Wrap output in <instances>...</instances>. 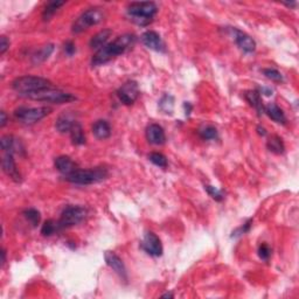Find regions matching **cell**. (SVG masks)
Masks as SVG:
<instances>
[{"label": "cell", "mask_w": 299, "mask_h": 299, "mask_svg": "<svg viewBox=\"0 0 299 299\" xmlns=\"http://www.w3.org/2000/svg\"><path fill=\"white\" fill-rule=\"evenodd\" d=\"M134 43H136V35L130 33L120 35L112 43H107L104 47L96 51L91 59V64L97 67L110 62L112 59L130 50L134 46Z\"/></svg>", "instance_id": "cell-1"}, {"label": "cell", "mask_w": 299, "mask_h": 299, "mask_svg": "<svg viewBox=\"0 0 299 299\" xmlns=\"http://www.w3.org/2000/svg\"><path fill=\"white\" fill-rule=\"evenodd\" d=\"M12 88L14 89L19 95L25 97V96L41 91V90L54 88V85L49 80L43 79V77L26 75L17 77V79L12 82Z\"/></svg>", "instance_id": "cell-2"}, {"label": "cell", "mask_w": 299, "mask_h": 299, "mask_svg": "<svg viewBox=\"0 0 299 299\" xmlns=\"http://www.w3.org/2000/svg\"><path fill=\"white\" fill-rule=\"evenodd\" d=\"M157 12H158V7L152 1L131 2L127 7L128 17L139 26L150 25L156 17Z\"/></svg>", "instance_id": "cell-3"}, {"label": "cell", "mask_w": 299, "mask_h": 299, "mask_svg": "<svg viewBox=\"0 0 299 299\" xmlns=\"http://www.w3.org/2000/svg\"><path fill=\"white\" fill-rule=\"evenodd\" d=\"M108 175L109 172L105 167L99 166L88 170H82L79 167L72 174L64 176V179L75 185H92L105 180Z\"/></svg>", "instance_id": "cell-4"}, {"label": "cell", "mask_w": 299, "mask_h": 299, "mask_svg": "<svg viewBox=\"0 0 299 299\" xmlns=\"http://www.w3.org/2000/svg\"><path fill=\"white\" fill-rule=\"evenodd\" d=\"M26 98L33 99L38 102L51 103V104H63V103H70L76 101V97L69 92H64L62 90L54 88L44 89L41 91L34 92V94L25 96Z\"/></svg>", "instance_id": "cell-5"}, {"label": "cell", "mask_w": 299, "mask_h": 299, "mask_svg": "<svg viewBox=\"0 0 299 299\" xmlns=\"http://www.w3.org/2000/svg\"><path fill=\"white\" fill-rule=\"evenodd\" d=\"M104 17L105 14L104 12L102 11V8L94 7L86 9V11L83 12L73 24V33L80 34L82 33V32L89 30L92 26L101 24V22L104 20Z\"/></svg>", "instance_id": "cell-6"}, {"label": "cell", "mask_w": 299, "mask_h": 299, "mask_svg": "<svg viewBox=\"0 0 299 299\" xmlns=\"http://www.w3.org/2000/svg\"><path fill=\"white\" fill-rule=\"evenodd\" d=\"M53 111L49 107H39V108H27V107H20L17 110L13 112L15 121L19 123L31 125L35 124L44 117H47L50 112Z\"/></svg>", "instance_id": "cell-7"}, {"label": "cell", "mask_w": 299, "mask_h": 299, "mask_svg": "<svg viewBox=\"0 0 299 299\" xmlns=\"http://www.w3.org/2000/svg\"><path fill=\"white\" fill-rule=\"evenodd\" d=\"M86 214H88V212L81 206H67L61 214L60 220L57 221L59 230L81 223L86 217Z\"/></svg>", "instance_id": "cell-8"}, {"label": "cell", "mask_w": 299, "mask_h": 299, "mask_svg": "<svg viewBox=\"0 0 299 299\" xmlns=\"http://www.w3.org/2000/svg\"><path fill=\"white\" fill-rule=\"evenodd\" d=\"M140 91L136 81L125 82L120 89L117 90V96L120 101L125 105H131L139 97Z\"/></svg>", "instance_id": "cell-9"}, {"label": "cell", "mask_w": 299, "mask_h": 299, "mask_svg": "<svg viewBox=\"0 0 299 299\" xmlns=\"http://www.w3.org/2000/svg\"><path fill=\"white\" fill-rule=\"evenodd\" d=\"M141 248L150 256L159 257L163 255V244L162 241L152 231H147L141 242Z\"/></svg>", "instance_id": "cell-10"}, {"label": "cell", "mask_w": 299, "mask_h": 299, "mask_svg": "<svg viewBox=\"0 0 299 299\" xmlns=\"http://www.w3.org/2000/svg\"><path fill=\"white\" fill-rule=\"evenodd\" d=\"M231 37L235 40V43L242 49L244 53H253L256 49L255 40L244 32L237 30V28H229Z\"/></svg>", "instance_id": "cell-11"}, {"label": "cell", "mask_w": 299, "mask_h": 299, "mask_svg": "<svg viewBox=\"0 0 299 299\" xmlns=\"http://www.w3.org/2000/svg\"><path fill=\"white\" fill-rule=\"evenodd\" d=\"M104 259L107 262L108 266L114 270V271L120 276L121 279L127 282L128 281V272H127V268H125L123 261L117 254L114 252H107L104 254Z\"/></svg>", "instance_id": "cell-12"}, {"label": "cell", "mask_w": 299, "mask_h": 299, "mask_svg": "<svg viewBox=\"0 0 299 299\" xmlns=\"http://www.w3.org/2000/svg\"><path fill=\"white\" fill-rule=\"evenodd\" d=\"M141 43L149 48V49L156 50V51H165V43H164L163 39L160 35L154 31H146L145 33L141 35Z\"/></svg>", "instance_id": "cell-13"}, {"label": "cell", "mask_w": 299, "mask_h": 299, "mask_svg": "<svg viewBox=\"0 0 299 299\" xmlns=\"http://www.w3.org/2000/svg\"><path fill=\"white\" fill-rule=\"evenodd\" d=\"M1 167L2 171L12 180H14L15 182L21 181V174L17 169V164H15L14 157H13L12 153H5V156L1 159Z\"/></svg>", "instance_id": "cell-14"}, {"label": "cell", "mask_w": 299, "mask_h": 299, "mask_svg": "<svg viewBox=\"0 0 299 299\" xmlns=\"http://www.w3.org/2000/svg\"><path fill=\"white\" fill-rule=\"evenodd\" d=\"M146 138L150 144L163 145L166 141V134L164 128L159 124H150L146 128Z\"/></svg>", "instance_id": "cell-15"}, {"label": "cell", "mask_w": 299, "mask_h": 299, "mask_svg": "<svg viewBox=\"0 0 299 299\" xmlns=\"http://www.w3.org/2000/svg\"><path fill=\"white\" fill-rule=\"evenodd\" d=\"M55 169L59 171L61 174H63L64 176L72 174L73 172H75L79 166L77 164L72 160V158H69L68 156H60L55 159Z\"/></svg>", "instance_id": "cell-16"}, {"label": "cell", "mask_w": 299, "mask_h": 299, "mask_svg": "<svg viewBox=\"0 0 299 299\" xmlns=\"http://www.w3.org/2000/svg\"><path fill=\"white\" fill-rule=\"evenodd\" d=\"M76 123L77 122L75 115L72 114V112H63V114H61L59 117H57L55 128L60 133H66L70 132V130H72L73 127Z\"/></svg>", "instance_id": "cell-17"}, {"label": "cell", "mask_w": 299, "mask_h": 299, "mask_svg": "<svg viewBox=\"0 0 299 299\" xmlns=\"http://www.w3.org/2000/svg\"><path fill=\"white\" fill-rule=\"evenodd\" d=\"M0 146H1V150L4 151L5 153H19L20 151L24 150L21 143L15 137L13 136H4L1 137V140H0Z\"/></svg>", "instance_id": "cell-18"}, {"label": "cell", "mask_w": 299, "mask_h": 299, "mask_svg": "<svg viewBox=\"0 0 299 299\" xmlns=\"http://www.w3.org/2000/svg\"><path fill=\"white\" fill-rule=\"evenodd\" d=\"M264 112L268 115L269 118H271L276 123H287V117H285L284 111H283L277 104H275V103H268V104L264 105Z\"/></svg>", "instance_id": "cell-19"}, {"label": "cell", "mask_w": 299, "mask_h": 299, "mask_svg": "<svg viewBox=\"0 0 299 299\" xmlns=\"http://www.w3.org/2000/svg\"><path fill=\"white\" fill-rule=\"evenodd\" d=\"M244 98L253 108L256 109L258 115H262L264 112V104H263L261 94L258 92V90H248V91L244 92Z\"/></svg>", "instance_id": "cell-20"}, {"label": "cell", "mask_w": 299, "mask_h": 299, "mask_svg": "<svg viewBox=\"0 0 299 299\" xmlns=\"http://www.w3.org/2000/svg\"><path fill=\"white\" fill-rule=\"evenodd\" d=\"M112 35V31L110 28H105V30L99 31L98 33H96L94 37L91 38V40H90V47L92 48V49H101L102 47H104L105 44H107L108 40L110 39V37Z\"/></svg>", "instance_id": "cell-21"}, {"label": "cell", "mask_w": 299, "mask_h": 299, "mask_svg": "<svg viewBox=\"0 0 299 299\" xmlns=\"http://www.w3.org/2000/svg\"><path fill=\"white\" fill-rule=\"evenodd\" d=\"M92 133L97 139L104 140L111 136V127L107 121L99 120L92 125Z\"/></svg>", "instance_id": "cell-22"}, {"label": "cell", "mask_w": 299, "mask_h": 299, "mask_svg": "<svg viewBox=\"0 0 299 299\" xmlns=\"http://www.w3.org/2000/svg\"><path fill=\"white\" fill-rule=\"evenodd\" d=\"M54 51V44L48 43L46 46L41 47L40 49L35 50V53L32 55V63L33 64H40L43 63L44 61L49 59V56Z\"/></svg>", "instance_id": "cell-23"}, {"label": "cell", "mask_w": 299, "mask_h": 299, "mask_svg": "<svg viewBox=\"0 0 299 299\" xmlns=\"http://www.w3.org/2000/svg\"><path fill=\"white\" fill-rule=\"evenodd\" d=\"M266 147H268L270 152L275 154H282L285 151V145L283 143V139L279 136H276V134L269 138L268 141H266Z\"/></svg>", "instance_id": "cell-24"}, {"label": "cell", "mask_w": 299, "mask_h": 299, "mask_svg": "<svg viewBox=\"0 0 299 299\" xmlns=\"http://www.w3.org/2000/svg\"><path fill=\"white\" fill-rule=\"evenodd\" d=\"M69 133H70V138H72V141H73L74 145H83V144H85V131H83L82 125L80 124L79 122L74 125Z\"/></svg>", "instance_id": "cell-25"}, {"label": "cell", "mask_w": 299, "mask_h": 299, "mask_svg": "<svg viewBox=\"0 0 299 299\" xmlns=\"http://www.w3.org/2000/svg\"><path fill=\"white\" fill-rule=\"evenodd\" d=\"M66 4L64 1H49L44 6V9L43 12V21H49L51 18L55 15V13L59 11L60 7Z\"/></svg>", "instance_id": "cell-26"}, {"label": "cell", "mask_w": 299, "mask_h": 299, "mask_svg": "<svg viewBox=\"0 0 299 299\" xmlns=\"http://www.w3.org/2000/svg\"><path fill=\"white\" fill-rule=\"evenodd\" d=\"M173 108H174V98H173L172 95L165 94L159 101V109L164 112V114L172 115Z\"/></svg>", "instance_id": "cell-27"}, {"label": "cell", "mask_w": 299, "mask_h": 299, "mask_svg": "<svg viewBox=\"0 0 299 299\" xmlns=\"http://www.w3.org/2000/svg\"><path fill=\"white\" fill-rule=\"evenodd\" d=\"M199 134L204 140H213L217 138V130L216 128L212 127V125H207V127L202 128L200 131H199Z\"/></svg>", "instance_id": "cell-28"}, {"label": "cell", "mask_w": 299, "mask_h": 299, "mask_svg": "<svg viewBox=\"0 0 299 299\" xmlns=\"http://www.w3.org/2000/svg\"><path fill=\"white\" fill-rule=\"evenodd\" d=\"M149 159L151 163L154 164L156 166L162 167V169H166L167 165H169V163H167V158L160 152H152L149 156Z\"/></svg>", "instance_id": "cell-29"}, {"label": "cell", "mask_w": 299, "mask_h": 299, "mask_svg": "<svg viewBox=\"0 0 299 299\" xmlns=\"http://www.w3.org/2000/svg\"><path fill=\"white\" fill-rule=\"evenodd\" d=\"M55 231H59V226H57V221L53 220H47L46 222L43 224V228H41V234L43 236H51Z\"/></svg>", "instance_id": "cell-30"}, {"label": "cell", "mask_w": 299, "mask_h": 299, "mask_svg": "<svg viewBox=\"0 0 299 299\" xmlns=\"http://www.w3.org/2000/svg\"><path fill=\"white\" fill-rule=\"evenodd\" d=\"M24 215L25 217L27 218L28 221H30L31 224L33 227H37L39 223H40V220H41V215H40V212L34 210V208H30V210H26L24 212Z\"/></svg>", "instance_id": "cell-31"}, {"label": "cell", "mask_w": 299, "mask_h": 299, "mask_svg": "<svg viewBox=\"0 0 299 299\" xmlns=\"http://www.w3.org/2000/svg\"><path fill=\"white\" fill-rule=\"evenodd\" d=\"M263 74H264V76L266 77V79L271 80L272 82L279 83V82L284 81V77H283L282 74L279 73L277 69H274V68L263 69Z\"/></svg>", "instance_id": "cell-32"}, {"label": "cell", "mask_w": 299, "mask_h": 299, "mask_svg": "<svg viewBox=\"0 0 299 299\" xmlns=\"http://www.w3.org/2000/svg\"><path fill=\"white\" fill-rule=\"evenodd\" d=\"M205 189L207 191L208 194H210L211 197L214 199V200H216V201L223 200V192L221 191V189H217L216 187H214V186H211V185L205 186Z\"/></svg>", "instance_id": "cell-33"}, {"label": "cell", "mask_w": 299, "mask_h": 299, "mask_svg": "<svg viewBox=\"0 0 299 299\" xmlns=\"http://www.w3.org/2000/svg\"><path fill=\"white\" fill-rule=\"evenodd\" d=\"M252 224H253V218H249L246 223L242 224L240 228H237V229L233 231V235H231V237H237V236L244 235L246 233H248V231L250 230V228H252Z\"/></svg>", "instance_id": "cell-34"}, {"label": "cell", "mask_w": 299, "mask_h": 299, "mask_svg": "<svg viewBox=\"0 0 299 299\" xmlns=\"http://www.w3.org/2000/svg\"><path fill=\"white\" fill-rule=\"evenodd\" d=\"M258 256L263 261H268L271 256V249L266 243H262L258 248Z\"/></svg>", "instance_id": "cell-35"}, {"label": "cell", "mask_w": 299, "mask_h": 299, "mask_svg": "<svg viewBox=\"0 0 299 299\" xmlns=\"http://www.w3.org/2000/svg\"><path fill=\"white\" fill-rule=\"evenodd\" d=\"M63 49H64V53L67 54L68 56H73L74 54L76 53V46L75 43H73V41H67L66 43H64L63 46Z\"/></svg>", "instance_id": "cell-36"}, {"label": "cell", "mask_w": 299, "mask_h": 299, "mask_svg": "<svg viewBox=\"0 0 299 299\" xmlns=\"http://www.w3.org/2000/svg\"><path fill=\"white\" fill-rule=\"evenodd\" d=\"M8 47H9L8 39L2 35V37L0 38V55H4V54L6 53V50L8 49Z\"/></svg>", "instance_id": "cell-37"}, {"label": "cell", "mask_w": 299, "mask_h": 299, "mask_svg": "<svg viewBox=\"0 0 299 299\" xmlns=\"http://www.w3.org/2000/svg\"><path fill=\"white\" fill-rule=\"evenodd\" d=\"M258 90V92L259 94H263V95H265V96H270V95H272V89L271 88H266V86H262V88H258L257 89Z\"/></svg>", "instance_id": "cell-38"}, {"label": "cell", "mask_w": 299, "mask_h": 299, "mask_svg": "<svg viewBox=\"0 0 299 299\" xmlns=\"http://www.w3.org/2000/svg\"><path fill=\"white\" fill-rule=\"evenodd\" d=\"M0 117H1V120H0V128H4L7 124V115H6L5 111H1L0 112Z\"/></svg>", "instance_id": "cell-39"}, {"label": "cell", "mask_w": 299, "mask_h": 299, "mask_svg": "<svg viewBox=\"0 0 299 299\" xmlns=\"http://www.w3.org/2000/svg\"><path fill=\"white\" fill-rule=\"evenodd\" d=\"M257 132H258L259 136H262V137L266 136V130L263 127H261V125H259V127H257Z\"/></svg>", "instance_id": "cell-40"}, {"label": "cell", "mask_w": 299, "mask_h": 299, "mask_svg": "<svg viewBox=\"0 0 299 299\" xmlns=\"http://www.w3.org/2000/svg\"><path fill=\"white\" fill-rule=\"evenodd\" d=\"M184 108H185V111H186V116H188L189 114H191V111H192V105H191V103H187V102H186L185 104H184Z\"/></svg>", "instance_id": "cell-41"}, {"label": "cell", "mask_w": 299, "mask_h": 299, "mask_svg": "<svg viewBox=\"0 0 299 299\" xmlns=\"http://www.w3.org/2000/svg\"><path fill=\"white\" fill-rule=\"evenodd\" d=\"M1 256H2V261H1V263H2V265L5 264V262H6V250L5 249H2L1 250Z\"/></svg>", "instance_id": "cell-42"}, {"label": "cell", "mask_w": 299, "mask_h": 299, "mask_svg": "<svg viewBox=\"0 0 299 299\" xmlns=\"http://www.w3.org/2000/svg\"><path fill=\"white\" fill-rule=\"evenodd\" d=\"M162 297L163 298H173V295L172 294H165V295H163Z\"/></svg>", "instance_id": "cell-43"}]
</instances>
